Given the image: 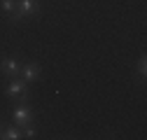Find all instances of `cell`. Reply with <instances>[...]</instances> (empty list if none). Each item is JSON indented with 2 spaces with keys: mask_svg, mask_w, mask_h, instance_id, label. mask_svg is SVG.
<instances>
[{
  "mask_svg": "<svg viewBox=\"0 0 147 140\" xmlns=\"http://www.w3.org/2000/svg\"><path fill=\"white\" fill-rule=\"evenodd\" d=\"M40 9V3L38 0H16V12L12 14V21H19L21 16H28L33 12Z\"/></svg>",
  "mask_w": 147,
  "mask_h": 140,
  "instance_id": "6da1fadb",
  "label": "cell"
},
{
  "mask_svg": "<svg viewBox=\"0 0 147 140\" xmlns=\"http://www.w3.org/2000/svg\"><path fill=\"white\" fill-rule=\"evenodd\" d=\"M0 73L7 75V77H16L21 73L19 61H16V59H3V61H0Z\"/></svg>",
  "mask_w": 147,
  "mask_h": 140,
  "instance_id": "7a4b0ae2",
  "label": "cell"
},
{
  "mask_svg": "<svg viewBox=\"0 0 147 140\" xmlns=\"http://www.w3.org/2000/svg\"><path fill=\"white\" fill-rule=\"evenodd\" d=\"M28 94V82H19V79H14L9 86H7V96H26Z\"/></svg>",
  "mask_w": 147,
  "mask_h": 140,
  "instance_id": "3957f363",
  "label": "cell"
},
{
  "mask_svg": "<svg viewBox=\"0 0 147 140\" xmlns=\"http://www.w3.org/2000/svg\"><path fill=\"white\" fill-rule=\"evenodd\" d=\"M30 117H33V114H30V110H28V108H24V105L14 110V121H16L19 126H26L28 121H30Z\"/></svg>",
  "mask_w": 147,
  "mask_h": 140,
  "instance_id": "277c9868",
  "label": "cell"
},
{
  "mask_svg": "<svg viewBox=\"0 0 147 140\" xmlns=\"http://www.w3.org/2000/svg\"><path fill=\"white\" fill-rule=\"evenodd\" d=\"M38 77H40V68L35 65V63H28V65L24 68V79H26V82H35Z\"/></svg>",
  "mask_w": 147,
  "mask_h": 140,
  "instance_id": "5b68a950",
  "label": "cell"
},
{
  "mask_svg": "<svg viewBox=\"0 0 147 140\" xmlns=\"http://www.w3.org/2000/svg\"><path fill=\"white\" fill-rule=\"evenodd\" d=\"M0 7L5 12H9V14H14L16 12V0H0Z\"/></svg>",
  "mask_w": 147,
  "mask_h": 140,
  "instance_id": "8992f818",
  "label": "cell"
},
{
  "mask_svg": "<svg viewBox=\"0 0 147 140\" xmlns=\"http://www.w3.org/2000/svg\"><path fill=\"white\" fill-rule=\"evenodd\" d=\"M3 138H5V140H16V138H21V131H19V129H7Z\"/></svg>",
  "mask_w": 147,
  "mask_h": 140,
  "instance_id": "52a82bcc",
  "label": "cell"
},
{
  "mask_svg": "<svg viewBox=\"0 0 147 140\" xmlns=\"http://www.w3.org/2000/svg\"><path fill=\"white\" fill-rule=\"evenodd\" d=\"M138 73H140V77H145V75H147V59H145V56H142V59H140V63H138Z\"/></svg>",
  "mask_w": 147,
  "mask_h": 140,
  "instance_id": "ba28073f",
  "label": "cell"
},
{
  "mask_svg": "<svg viewBox=\"0 0 147 140\" xmlns=\"http://www.w3.org/2000/svg\"><path fill=\"white\" fill-rule=\"evenodd\" d=\"M24 138H35V129H33V126H26V131H24Z\"/></svg>",
  "mask_w": 147,
  "mask_h": 140,
  "instance_id": "9c48e42d",
  "label": "cell"
}]
</instances>
